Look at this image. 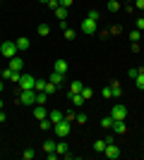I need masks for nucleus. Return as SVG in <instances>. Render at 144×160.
<instances>
[{
    "label": "nucleus",
    "mask_w": 144,
    "mask_h": 160,
    "mask_svg": "<svg viewBox=\"0 0 144 160\" xmlns=\"http://www.w3.org/2000/svg\"><path fill=\"white\" fill-rule=\"evenodd\" d=\"M137 29H139V31H144V17H142V19H137Z\"/></svg>",
    "instance_id": "nucleus-43"
},
{
    "label": "nucleus",
    "mask_w": 144,
    "mask_h": 160,
    "mask_svg": "<svg viewBox=\"0 0 144 160\" xmlns=\"http://www.w3.org/2000/svg\"><path fill=\"white\" fill-rule=\"evenodd\" d=\"M43 151H46V153H55V141L46 139V141H43Z\"/></svg>",
    "instance_id": "nucleus-22"
},
{
    "label": "nucleus",
    "mask_w": 144,
    "mask_h": 160,
    "mask_svg": "<svg viewBox=\"0 0 144 160\" xmlns=\"http://www.w3.org/2000/svg\"><path fill=\"white\" fill-rule=\"evenodd\" d=\"M75 117H77V112H72V110L65 112V120H67V122H75Z\"/></svg>",
    "instance_id": "nucleus-38"
},
{
    "label": "nucleus",
    "mask_w": 144,
    "mask_h": 160,
    "mask_svg": "<svg viewBox=\"0 0 144 160\" xmlns=\"http://www.w3.org/2000/svg\"><path fill=\"white\" fill-rule=\"evenodd\" d=\"M55 91H58V84H53V81H48V84H46V93H48V96H53Z\"/></svg>",
    "instance_id": "nucleus-29"
},
{
    "label": "nucleus",
    "mask_w": 144,
    "mask_h": 160,
    "mask_svg": "<svg viewBox=\"0 0 144 160\" xmlns=\"http://www.w3.org/2000/svg\"><path fill=\"white\" fill-rule=\"evenodd\" d=\"M142 17H144V14H142Z\"/></svg>",
    "instance_id": "nucleus-50"
},
{
    "label": "nucleus",
    "mask_w": 144,
    "mask_h": 160,
    "mask_svg": "<svg viewBox=\"0 0 144 160\" xmlns=\"http://www.w3.org/2000/svg\"><path fill=\"white\" fill-rule=\"evenodd\" d=\"M130 48H132V53H139V50H142V48H139V41H135Z\"/></svg>",
    "instance_id": "nucleus-41"
},
{
    "label": "nucleus",
    "mask_w": 144,
    "mask_h": 160,
    "mask_svg": "<svg viewBox=\"0 0 144 160\" xmlns=\"http://www.w3.org/2000/svg\"><path fill=\"white\" fill-rule=\"evenodd\" d=\"M55 153H58V155H62V158H67V155H70V148H67V143H65V141L55 143Z\"/></svg>",
    "instance_id": "nucleus-12"
},
{
    "label": "nucleus",
    "mask_w": 144,
    "mask_h": 160,
    "mask_svg": "<svg viewBox=\"0 0 144 160\" xmlns=\"http://www.w3.org/2000/svg\"><path fill=\"white\" fill-rule=\"evenodd\" d=\"M135 86H137L139 91H144V69H139V74L135 77Z\"/></svg>",
    "instance_id": "nucleus-20"
},
{
    "label": "nucleus",
    "mask_w": 144,
    "mask_h": 160,
    "mask_svg": "<svg viewBox=\"0 0 144 160\" xmlns=\"http://www.w3.org/2000/svg\"><path fill=\"white\" fill-rule=\"evenodd\" d=\"M34 117H36L39 122H41V120H46V117H48V110H46L43 105H34Z\"/></svg>",
    "instance_id": "nucleus-10"
},
{
    "label": "nucleus",
    "mask_w": 144,
    "mask_h": 160,
    "mask_svg": "<svg viewBox=\"0 0 144 160\" xmlns=\"http://www.w3.org/2000/svg\"><path fill=\"white\" fill-rule=\"evenodd\" d=\"M39 127H41L43 132H48V129H53V122H51V120L46 117V120H41V122H39Z\"/></svg>",
    "instance_id": "nucleus-28"
},
{
    "label": "nucleus",
    "mask_w": 144,
    "mask_h": 160,
    "mask_svg": "<svg viewBox=\"0 0 144 160\" xmlns=\"http://www.w3.org/2000/svg\"><path fill=\"white\" fill-rule=\"evenodd\" d=\"M135 7H137V10H142V12H144V0H135Z\"/></svg>",
    "instance_id": "nucleus-42"
},
{
    "label": "nucleus",
    "mask_w": 144,
    "mask_h": 160,
    "mask_svg": "<svg viewBox=\"0 0 144 160\" xmlns=\"http://www.w3.org/2000/svg\"><path fill=\"white\" fill-rule=\"evenodd\" d=\"M139 38H142V31H139V29L130 31V41H132V43H135V41H139Z\"/></svg>",
    "instance_id": "nucleus-33"
},
{
    "label": "nucleus",
    "mask_w": 144,
    "mask_h": 160,
    "mask_svg": "<svg viewBox=\"0 0 144 160\" xmlns=\"http://www.w3.org/2000/svg\"><path fill=\"white\" fill-rule=\"evenodd\" d=\"M87 112H77V117H75V122H79V124H87Z\"/></svg>",
    "instance_id": "nucleus-32"
},
{
    "label": "nucleus",
    "mask_w": 144,
    "mask_h": 160,
    "mask_svg": "<svg viewBox=\"0 0 144 160\" xmlns=\"http://www.w3.org/2000/svg\"><path fill=\"white\" fill-rule=\"evenodd\" d=\"M5 117H7V115L3 112V110H0V122H5Z\"/></svg>",
    "instance_id": "nucleus-44"
},
{
    "label": "nucleus",
    "mask_w": 144,
    "mask_h": 160,
    "mask_svg": "<svg viewBox=\"0 0 144 160\" xmlns=\"http://www.w3.org/2000/svg\"><path fill=\"white\" fill-rule=\"evenodd\" d=\"M106 146H108V143H106V139H99V141L94 143V151H96V153H103V151H106Z\"/></svg>",
    "instance_id": "nucleus-24"
},
{
    "label": "nucleus",
    "mask_w": 144,
    "mask_h": 160,
    "mask_svg": "<svg viewBox=\"0 0 144 160\" xmlns=\"http://www.w3.org/2000/svg\"><path fill=\"white\" fill-rule=\"evenodd\" d=\"M17 53H19V50H17V43H14V41H3V43H0V55H3V58L12 60Z\"/></svg>",
    "instance_id": "nucleus-1"
},
{
    "label": "nucleus",
    "mask_w": 144,
    "mask_h": 160,
    "mask_svg": "<svg viewBox=\"0 0 144 160\" xmlns=\"http://www.w3.org/2000/svg\"><path fill=\"white\" fill-rule=\"evenodd\" d=\"M46 84H48L46 79H36V84H34V91H46Z\"/></svg>",
    "instance_id": "nucleus-27"
},
{
    "label": "nucleus",
    "mask_w": 144,
    "mask_h": 160,
    "mask_svg": "<svg viewBox=\"0 0 144 160\" xmlns=\"http://www.w3.org/2000/svg\"><path fill=\"white\" fill-rule=\"evenodd\" d=\"M14 43H17V50H22V53H24V50H29V46H31L27 36H19V38L14 41Z\"/></svg>",
    "instance_id": "nucleus-13"
},
{
    "label": "nucleus",
    "mask_w": 144,
    "mask_h": 160,
    "mask_svg": "<svg viewBox=\"0 0 144 160\" xmlns=\"http://www.w3.org/2000/svg\"><path fill=\"white\" fill-rule=\"evenodd\" d=\"M82 88H84L82 81H72V84H70V96L72 93H82Z\"/></svg>",
    "instance_id": "nucleus-17"
},
{
    "label": "nucleus",
    "mask_w": 144,
    "mask_h": 160,
    "mask_svg": "<svg viewBox=\"0 0 144 160\" xmlns=\"http://www.w3.org/2000/svg\"><path fill=\"white\" fill-rule=\"evenodd\" d=\"M19 77H22V72H14V69H10V67L3 69V79H7V81H14V84H17Z\"/></svg>",
    "instance_id": "nucleus-8"
},
{
    "label": "nucleus",
    "mask_w": 144,
    "mask_h": 160,
    "mask_svg": "<svg viewBox=\"0 0 144 160\" xmlns=\"http://www.w3.org/2000/svg\"><path fill=\"white\" fill-rule=\"evenodd\" d=\"M137 74H139V69H137V67H130V72H127V77H130V79H135Z\"/></svg>",
    "instance_id": "nucleus-37"
},
{
    "label": "nucleus",
    "mask_w": 144,
    "mask_h": 160,
    "mask_svg": "<svg viewBox=\"0 0 144 160\" xmlns=\"http://www.w3.org/2000/svg\"><path fill=\"white\" fill-rule=\"evenodd\" d=\"M48 7H51V10H58V7H60V2H58V0H48Z\"/></svg>",
    "instance_id": "nucleus-39"
},
{
    "label": "nucleus",
    "mask_w": 144,
    "mask_h": 160,
    "mask_svg": "<svg viewBox=\"0 0 144 160\" xmlns=\"http://www.w3.org/2000/svg\"><path fill=\"white\" fill-rule=\"evenodd\" d=\"M41 2H46V5H48V0H41Z\"/></svg>",
    "instance_id": "nucleus-47"
},
{
    "label": "nucleus",
    "mask_w": 144,
    "mask_h": 160,
    "mask_svg": "<svg viewBox=\"0 0 144 160\" xmlns=\"http://www.w3.org/2000/svg\"><path fill=\"white\" fill-rule=\"evenodd\" d=\"M70 127H72V122L62 120V122H58V124H53V134H58L60 139H65V136L70 134Z\"/></svg>",
    "instance_id": "nucleus-4"
},
{
    "label": "nucleus",
    "mask_w": 144,
    "mask_h": 160,
    "mask_svg": "<svg viewBox=\"0 0 144 160\" xmlns=\"http://www.w3.org/2000/svg\"><path fill=\"white\" fill-rule=\"evenodd\" d=\"M0 77H3V69H0Z\"/></svg>",
    "instance_id": "nucleus-48"
},
{
    "label": "nucleus",
    "mask_w": 144,
    "mask_h": 160,
    "mask_svg": "<svg viewBox=\"0 0 144 160\" xmlns=\"http://www.w3.org/2000/svg\"><path fill=\"white\" fill-rule=\"evenodd\" d=\"M22 67H24V60L14 55L12 60H10V69H14V72H22Z\"/></svg>",
    "instance_id": "nucleus-14"
},
{
    "label": "nucleus",
    "mask_w": 144,
    "mask_h": 160,
    "mask_svg": "<svg viewBox=\"0 0 144 160\" xmlns=\"http://www.w3.org/2000/svg\"><path fill=\"white\" fill-rule=\"evenodd\" d=\"M70 100H72V105H75V108H82V103H84L82 93H72V96H70Z\"/></svg>",
    "instance_id": "nucleus-23"
},
{
    "label": "nucleus",
    "mask_w": 144,
    "mask_h": 160,
    "mask_svg": "<svg viewBox=\"0 0 144 160\" xmlns=\"http://www.w3.org/2000/svg\"><path fill=\"white\" fill-rule=\"evenodd\" d=\"M0 5H3V0H0Z\"/></svg>",
    "instance_id": "nucleus-49"
},
{
    "label": "nucleus",
    "mask_w": 144,
    "mask_h": 160,
    "mask_svg": "<svg viewBox=\"0 0 144 160\" xmlns=\"http://www.w3.org/2000/svg\"><path fill=\"white\" fill-rule=\"evenodd\" d=\"M96 22H99V19H94V17H87V19L82 22V27H79V29H82V33H87V36H94V33H96Z\"/></svg>",
    "instance_id": "nucleus-5"
},
{
    "label": "nucleus",
    "mask_w": 144,
    "mask_h": 160,
    "mask_svg": "<svg viewBox=\"0 0 144 160\" xmlns=\"http://www.w3.org/2000/svg\"><path fill=\"white\" fill-rule=\"evenodd\" d=\"M110 91H113V98H120V96H123V86H120V81H110Z\"/></svg>",
    "instance_id": "nucleus-16"
},
{
    "label": "nucleus",
    "mask_w": 144,
    "mask_h": 160,
    "mask_svg": "<svg viewBox=\"0 0 144 160\" xmlns=\"http://www.w3.org/2000/svg\"><path fill=\"white\" fill-rule=\"evenodd\" d=\"M36 84V77L34 74H22L19 81H17V86H19V91H27V88H34Z\"/></svg>",
    "instance_id": "nucleus-3"
},
{
    "label": "nucleus",
    "mask_w": 144,
    "mask_h": 160,
    "mask_svg": "<svg viewBox=\"0 0 144 160\" xmlns=\"http://www.w3.org/2000/svg\"><path fill=\"white\" fill-rule=\"evenodd\" d=\"M46 100H48L46 91H36V105H46Z\"/></svg>",
    "instance_id": "nucleus-21"
},
{
    "label": "nucleus",
    "mask_w": 144,
    "mask_h": 160,
    "mask_svg": "<svg viewBox=\"0 0 144 160\" xmlns=\"http://www.w3.org/2000/svg\"><path fill=\"white\" fill-rule=\"evenodd\" d=\"M91 96H94V91H91V88H87V86H84V88H82V98H84V100H89Z\"/></svg>",
    "instance_id": "nucleus-35"
},
{
    "label": "nucleus",
    "mask_w": 144,
    "mask_h": 160,
    "mask_svg": "<svg viewBox=\"0 0 144 160\" xmlns=\"http://www.w3.org/2000/svg\"><path fill=\"white\" fill-rule=\"evenodd\" d=\"M101 96H103V98H113V91H110V86H103Z\"/></svg>",
    "instance_id": "nucleus-36"
},
{
    "label": "nucleus",
    "mask_w": 144,
    "mask_h": 160,
    "mask_svg": "<svg viewBox=\"0 0 144 160\" xmlns=\"http://www.w3.org/2000/svg\"><path fill=\"white\" fill-rule=\"evenodd\" d=\"M110 129H113L115 134H125V132H127V124H125V120H115Z\"/></svg>",
    "instance_id": "nucleus-11"
},
{
    "label": "nucleus",
    "mask_w": 144,
    "mask_h": 160,
    "mask_svg": "<svg viewBox=\"0 0 144 160\" xmlns=\"http://www.w3.org/2000/svg\"><path fill=\"white\" fill-rule=\"evenodd\" d=\"M62 36H65L67 41H72V38H77V31H75V29H65V31H62Z\"/></svg>",
    "instance_id": "nucleus-30"
},
{
    "label": "nucleus",
    "mask_w": 144,
    "mask_h": 160,
    "mask_svg": "<svg viewBox=\"0 0 144 160\" xmlns=\"http://www.w3.org/2000/svg\"><path fill=\"white\" fill-rule=\"evenodd\" d=\"M51 33V27L48 24H39V36H48Z\"/></svg>",
    "instance_id": "nucleus-31"
},
{
    "label": "nucleus",
    "mask_w": 144,
    "mask_h": 160,
    "mask_svg": "<svg viewBox=\"0 0 144 160\" xmlns=\"http://www.w3.org/2000/svg\"><path fill=\"white\" fill-rule=\"evenodd\" d=\"M3 91H5V84H3V81H0V93H3Z\"/></svg>",
    "instance_id": "nucleus-45"
},
{
    "label": "nucleus",
    "mask_w": 144,
    "mask_h": 160,
    "mask_svg": "<svg viewBox=\"0 0 144 160\" xmlns=\"http://www.w3.org/2000/svg\"><path fill=\"white\" fill-rule=\"evenodd\" d=\"M53 12H55V17H58V22H62V19H67L70 10H67V7H58V10H53Z\"/></svg>",
    "instance_id": "nucleus-19"
},
{
    "label": "nucleus",
    "mask_w": 144,
    "mask_h": 160,
    "mask_svg": "<svg viewBox=\"0 0 144 160\" xmlns=\"http://www.w3.org/2000/svg\"><path fill=\"white\" fill-rule=\"evenodd\" d=\"M103 155H106V158H110V160H118V158H120V148H118L115 143H108V146H106V151H103Z\"/></svg>",
    "instance_id": "nucleus-7"
},
{
    "label": "nucleus",
    "mask_w": 144,
    "mask_h": 160,
    "mask_svg": "<svg viewBox=\"0 0 144 160\" xmlns=\"http://www.w3.org/2000/svg\"><path fill=\"white\" fill-rule=\"evenodd\" d=\"M127 115H130V110H127V108H125L123 103L113 105V110H110V117H113V120H125Z\"/></svg>",
    "instance_id": "nucleus-6"
},
{
    "label": "nucleus",
    "mask_w": 144,
    "mask_h": 160,
    "mask_svg": "<svg viewBox=\"0 0 144 160\" xmlns=\"http://www.w3.org/2000/svg\"><path fill=\"white\" fill-rule=\"evenodd\" d=\"M113 122H115V120H113L110 115H106V117L101 120V127H103V129H110V127H113Z\"/></svg>",
    "instance_id": "nucleus-25"
},
{
    "label": "nucleus",
    "mask_w": 144,
    "mask_h": 160,
    "mask_svg": "<svg viewBox=\"0 0 144 160\" xmlns=\"http://www.w3.org/2000/svg\"><path fill=\"white\" fill-rule=\"evenodd\" d=\"M0 110H3V100H0Z\"/></svg>",
    "instance_id": "nucleus-46"
},
{
    "label": "nucleus",
    "mask_w": 144,
    "mask_h": 160,
    "mask_svg": "<svg viewBox=\"0 0 144 160\" xmlns=\"http://www.w3.org/2000/svg\"><path fill=\"white\" fill-rule=\"evenodd\" d=\"M108 10L110 12H120V10H123V2H120V0H108Z\"/></svg>",
    "instance_id": "nucleus-18"
},
{
    "label": "nucleus",
    "mask_w": 144,
    "mask_h": 160,
    "mask_svg": "<svg viewBox=\"0 0 144 160\" xmlns=\"http://www.w3.org/2000/svg\"><path fill=\"white\" fill-rule=\"evenodd\" d=\"M22 105H36V91L34 88H27V91H19V98H17Z\"/></svg>",
    "instance_id": "nucleus-2"
},
{
    "label": "nucleus",
    "mask_w": 144,
    "mask_h": 160,
    "mask_svg": "<svg viewBox=\"0 0 144 160\" xmlns=\"http://www.w3.org/2000/svg\"><path fill=\"white\" fill-rule=\"evenodd\" d=\"M62 79H65V74H60V72H53V74H51V79H48V81H53V84H60Z\"/></svg>",
    "instance_id": "nucleus-26"
},
{
    "label": "nucleus",
    "mask_w": 144,
    "mask_h": 160,
    "mask_svg": "<svg viewBox=\"0 0 144 160\" xmlns=\"http://www.w3.org/2000/svg\"><path fill=\"white\" fill-rule=\"evenodd\" d=\"M48 120L53 122V124H58V122L65 120V112H60V110H51V112H48Z\"/></svg>",
    "instance_id": "nucleus-9"
},
{
    "label": "nucleus",
    "mask_w": 144,
    "mask_h": 160,
    "mask_svg": "<svg viewBox=\"0 0 144 160\" xmlns=\"http://www.w3.org/2000/svg\"><path fill=\"white\" fill-rule=\"evenodd\" d=\"M58 2H60V7H67V10L72 7V0H58Z\"/></svg>",
    "instance_id": "nucleus-40"
},
{
    "label": "nucleus",
    "mask_w": 144,
    "mask_h": 160,
    "mask_svg": "<svg viewBox=\"0 0 144 160\" xmlns=\"http://www.w3.org/2000/svg\"><path fill=\"white\" fill-rule=\"evenodd\" d=\"M22 158H24V160H31V158H34V148H27V151H22Z\"/></svg>",
    "instance_id": "nucleus-34"
},
{
    "label": "nucleus",
    "mask_w": 144,
    "mask_h": 160,
    "mask_svg": "<svg viewBox=\"0 0 144 160\" xmlns=\"http://www.w3.org/2000/svg\"><path fill=\"white\" fill-rule=\"evenodd\" d=\"M53 72H60V74H67V62L62 60H55V65H53Z\"/></svg>",
    "instance_id": "nucleus-15"
}]
</instances>
